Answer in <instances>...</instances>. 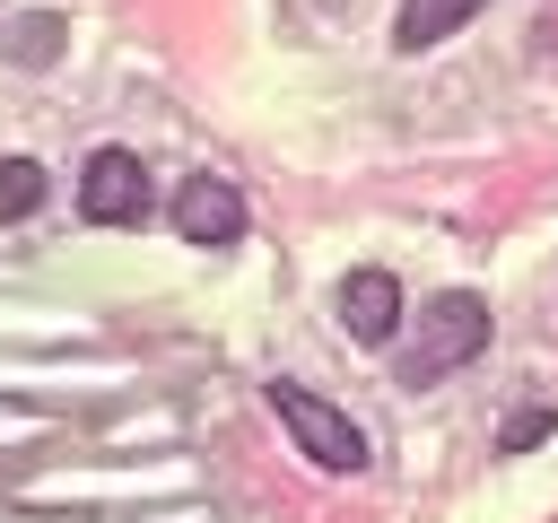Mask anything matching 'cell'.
Here are the masks:
<instances>
[{
	"mask_svg": "<svg viewBox=\"0 0 558 523\" xmlns=\"http://www.w3.org/2000/svg\"><path fill=\"white\" fill-rule=\"evenodd\" d=\"M340 323H349V340L384 349V340L401 331V279H392V270H349V279H340Z\"/></svg>",
	"mask_w": 558,
	"mask_h": 523,
	"instance_id": "cell-5",
	"label": "cell"
},
{
	"mask_svg": "<svg viewBox=\"0 0 558 523\" xmlns=\"http://www.w3.org/2000/svg\"><path fill=\"white\" fill-rule=\"evenodd\" d=\"M549 436V410H523V418H506V453H523V445H541Z\"/></svg>",
	"mask_w": 558,
	"mask_h": 523,
	"instance_id": "cell-9",
	"label": "cell"
},
{
	"mask_svg": "<svg viewBox=\"0 0 558 523\" xmlns=\"http://www.w3.org/2000/svg\"><path fill=\"white\" fill-rule=\"evenodd\" d=\"M174 235H183V244H235V235H244V192H235L227 174H192V183L174 192Z\"/></svg>",
	"mask_w": 558,
	"mask_h": 523,
	"instance_id": "cell-4",
	"label": "cell"
},
{
	"mask_svg": "<svg viewBox=\"0 0 558 523\" xmlns=\"http://www.w3.org/2000/svg\"><path fill=\"white\" fill-rule=\"evenodd\" d=\"M9 61H17V70H44V61H61V17H52V9L17 17V26H9Z\"/></svg>",
	"mask_w": 558,
	"mask_h": 523,
	"instance_id": "cell-7",
	"label": "cell"
},
{
	"mask_svg": "<svg viewBox=\"0 0 558 523\" xmlns=\"http://www.w3.org/2000/svg\"><path fill=\"white\" fill-rule=\"evenodd\" d=\"M488 0H401V17H392V44L401 52H427V44H445V35H462V17H480Z\"/></svg>",
	"mask_w": 558,
	"mask_h": 523,
	"instance_id": "cell-6",
	"label": "cell"
},
{
	"mask_svg": "<svg viewBox=\"0 0 558 523\" xmlns=\"http://www.w3.org/2000/svg\"><path fill=\"white\" fill-rule=\"evenodd\" d=\"M270 410H279V427L296 436V453H305L314 471H366V436H357V418L331 410L323 392H305V384H270Z\"/></svg>",
	"mask_w": 558,
	"mask_h": 523,
	"instance_id": "cell-2",
	"label": "cell"
},
{
	"mask_svg": "<svg viewBox=\"0 0 558 523\" xmlns=\"http://www.w3.org/2000/svg\"><path fill=\"white\" fill-rule=\"evenodd\" d=\"M44 209V166L35 157H9L0 166V218H35Z\"/></svg>",
	"mask_w": 558,
	"mask_h": 523,
	"instance_id": "cell-8",
	"label": "cell"
},
{
	"mask_svg": "<svg viewBox=\"0 0 558 523\" xmlns=\"http://www.w3.org/2000/svg\"><path fill=\"white\" fill-rule=\"evenodd\" d=\"M480 349H488V305H480L471 288H453V296H436V305L418 314V340L401 349V384H436V375L471 366Z\"/></svg>",
	"mask_w": 558,
	"mask_h": 523,
	"instance_id": "cell-1",
	"label": "cell"
},
{
	"mask_svg": "<svg viewBox=\"0 0 558 523\" xmlns=\"http://www.w3.org/2000/svg\"><path fill=\"white\" fill-rule=\"evenodd\" d=\"M148 166L131 157V148H96L87 157V174H78V209L96 218V227H140L148 218Z\"/></svg>",
	"mask_w": 558,
	"mask_h": 523,
	"instance_id": "cell-3",
	"label": "cell"
}]
</instances>
